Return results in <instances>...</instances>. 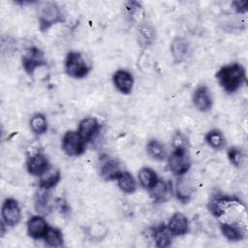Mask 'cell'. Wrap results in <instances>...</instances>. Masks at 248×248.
<instances>
[{
	"label": "cell",
	"mask_w": 248,
	"mask_h": 248,
	"mask_svg": "<svg viewBox=\"0 0 248 248\" xmlns=\"http://www.w3.org/2000/svg\"><path fill=\"white\" fill-rule=\"evenodd\" d=\"M219 85L228 93L237 91L245 82L246 73L241 64L232 63L225 65L216 73Z\"/></svg>",
	"instance_id": "cell-1"
},
{
	"label": "cell",
	"mask_w": 248,
	"mask_h": 248,
	"mask_svg": "<svg viewBox=\"0 0 248 248\" xmlns=\"http://www.w3.org/2000/svg\"><path fill=\"white\" fill-rule=\"evenodd\" d=\"M37 16L40 25V30L45 32L52 25L64 20L60 7L55 2L41 1L38 2Z\"/></svg>",
	"instance_id": "cell-2"
},
{
	"label": "cell",
	"mask_w": 248,
	"mask_h": 248,
	"mask_svg": "<svg viewBox=\"0 0 248 248\" xmlns=\"http://www.w3.org/2000/svg\"><path fill=\"white\" fill-rule=\"evenodd\" d=\"M91 70V66L78 51H69L65 59V71L74 78H85Z\"/></svg>",
	"instance_id": "cell-3"
},
{
	"label": "cell",
	"mask_w": 248,
	"mask_h": 248,
	"mask_svg": "<svg viewBox=\"0 0 248 248\" xmlns=\"http://www.w3.org/2000/svg\"><path fill=\"white\" fill-rule=\"evenodd\" d=\"M168 167L170 170L181 176L185 174L191 168V160L186 147H174L168 159Z\"/></svg>",
	"instance_id": "cell-4"
},
{
	"label": "cell",
	"mask_w": 248,
	"mask_h": 248,
	"mask_svg": "<svg viewBox=\"0 0 248 248\" xmlns=\"http://www.w3.org/2000/svg\"><path fill=\"white\" fill-rule=\"evenodd\" d=\"M85 143L78 131H67L62 138L61 146L68 156L77 157L85 151Z\"/></svg>",
	"instance_id": "cell-5"
},
{
	"label": "cell",
	"mask_w": 248,
	"mask_h": 248,
	"mask_svg": "<svg viewBox=\"0 0 248 248\" xmlns=\"http://www.w3.org/2000/svg\"><path fill=\"white\" fill-rule=\"evenodd\" d=\"M2 222L6 227H16L21 220V209L16 200L7 198L2 204L1 208Z\"/></svg>",
	"instance_id": "cell-6"
},
{
	"label": "cell",
	"mask_w": 248,
	"mask_h": 248,
	"mask_svg": "<svg viewBox=\"0 0 248 248\" xmlns=\"http://www.w3.org/2000/svg\"><path fill=\"white\" fill-rule=\"evenodd\" d=\"M45 64L46 62L43 52L35 46L29 48L27 52L22 56V67L28 75H33L38 67H41Z\"/></svg>",
	"instance_id": "cell-7"
},
{
	"label": "cell",
	"mask_w": 248,
	"mask_h": 248,
	"mask_svg": "<svg viewBox=\"0 0 248 248\" xmlns=\"http://www.w3.org/2000/svg\"><path fill=\"white\" fill-rule=\"evenodd\" d=\"M192 101L195 108L202 112L209 110L213 103L210 90L204 84H202L195 89V91L193 92Z\"/></svg>",
	"instance_id": "cell-8"
},
{
	"label": "cell",
	"mask_w": 248,
	"mask_h": 248,
	"mask_svg": "<svg viewBox=\"0 0 248 248\" xmlns=\"http://www.w3.org/2000/svg\"><path fill=\"white\" fill-rule=\"evenodd\" d=\"M26 168L31 175L42 176L49 170L48 159L42 153H36L27 159Z\"/></svg>",
	"instance_id": "cell-9"
},
{
	"label": "cell",
	"mask_w": 248,
	"mask_h": 248,
	"mask_svg": "<svg viewBox=\"0 0 248 248\" xmlns=\"http://www.w3.org/2000/svg\"><path fill=\"white\" fill-rule=\"evenodd\" d=\"M112 81L115 88L122 94L128 95L133 90L134 78L127 70H117L112 76Z\"/></svg>",
	"instance_id": "cell-10"
},
{
	"label": "cell",
	"mask_w": 248,
	"mask_h": 248,
	"mask_svg": "<svg viewBox=\"0 0 248 248\" xmlns=\"http://www.w3.org/2000/svg\"><path fill=\"white\" fill-rule=\"evenodd\" d=\"M100 131V123L95 117H86L78 123V133L85 140V142L92 140Z\"/></svg>",
	"instance_id": "cell-11"
},
{
	"label": "cell",
	"mask_w": 248,
	"mask_h": 248,
	"mask_svg": "<svg viewBox=\"0 0 248 248\" xmlns=\"http://www.w3.org/2000/svg\"><path fill=\"white\" fill-rule=\"evenodd\" d=\"M48 228L47 222L40 215L32 216L27 221V233L34 239L45 237Z\"/></svg>",
	"instance_id": "cell-12"
},
{
	"label": "cell",
	"mask_w": 248,
	"mask_h": 248,
	"mask_svg": "<svg viewBox=\"0 0 248 248\" xmlns=\"http://www.w3.org/2000/svg\"><path fill=\"white\" fill-rule=\"evenodd\" d=\"M167 227L172 236H181L187 233L189 230V221L183 213L176 212L172 214Z\"/></svg>",
	"instance_id": "cell-13"
},
{
	"label": "cell",
	"mask_w": 248,
	"mask_h": 248,
	"mask_svg": "<svg viewBox=\"0 0 248 248\" xmlns=\"http://www.w3.org/2000/svg\"><path fill=\"white\" fill-rule=\"evenodd\" d=\"M190 45L184 38L178 37L173 39L170 44V53L175 63L183 62L189 55Z\"/></svg>",
	"instance_id": "cell-14"
},
{
	"label": "cell",
	"mask_w": 248,
	"mask_h": 248,
	"mask_svg": "<svg viewBox=\"0 0 248 248\" xmlns=\"http://www.w3.org/2000/svg\"><path fill=\"white\" fill-rule=\"evenodd\" d=\"M122 171L123 170L121 169L120 163L112 158H108L105 160L100 168V174L102 178L107 181L117 179Z\"/></svg>",
	"instance_id": "cell-15"
},
{
	"label": "cell",
	"mask_w": 248,
	"mask_h": 248,
	"mask_svg": "<svg viewBox=\"0 0 248 248\" xmlns=\"http://www.w3.org/2000/svg\"><path fill=\"white\" fill-rule=\"evenodd\" d=\"M236 202H240L235 198H232L228 196L216 197L209 202L208 208L214 216L220 217L225 213V209L229 208L231 204L236 203Z\"/></svg>",
	"instance_id": "cell-16"
},
{
	"label": "cell",
	"mask_w": 248,
	"mask_h": 248,
	"mask_svg": "<svg viewBox=\"0 0 248 248\" xmlns=\"http://www.w3.org/2000/svg\"><path fill=\"white\" fill-rule=\"evenodd\" d=\"M151 234L155 241V245L158 247H169L171 244L172 234L165 224L153 228Z\"/></svg>",
	"instance_id": "cell-17"
},
{
	"label": "cell",
	"mask_w": 248,
	"mask_h": 248,
	"mask_svg": "<svg viewBox=\"0 0 248 248\" xmlns=\"http://www.w3.org/2000/svg\"><path fill=\"white\" fill-rule=\"evenodd\" d=\"M220 231L224 237L230 241H239L245 236V231L232 223H220Z\"/></svg>",
	"instance_id": "cell-18"
},
{
	"label": "cell",
	"mask_w": 248,
	"mask_h": 248,
	"mask_svg": "<svg viewBox=\"0 0 248 248\" xmlns=\"http://www.w3.org/2000/svg\"><path fill=\"white\" fill-rule=\"evenodd\" d=\"M138 42L142 47L150 46L156 39L155 29L149 24H142L140 26L137 34Z\"/></svg>",
	"instance_id": "cell-19"
},
{
	"label": "cell",
	"mask_w": 248,
	"mask_h": 248,
	"mask_svg": "<svg viewBox=\"0 0 248 248\" xmlns=\"http://www.w3.org/2000/svg\"><path fill=\"white\" fill-rule=\"evenodd\" d=\"M159 180L157 173L151 168H141L139 171L140 184L147 190H150Z\"/></svg>",
	"instance_id": "cell-20"
},
{
	"label": "cell",
	"mask_w": 248,
	"mask_h": 248,
	"mask_svg": "<svg viewBox=\"0 0 248 248\" xmlns=\"http://www.w3.org/2000/svg\"><path fill=\"white\" fill-rule=\"evenodd\" d=\"M176 198L181 202H188L191 200L192 194H193V187L191 182L184 178L181 177L179 180H177L176 184Z\"/></svg>",
	"instance_id": "cell-21"
},
{
	"label": "cell",
	"mask_w": 248,
	"mask_h": 248,
	"mask_svg": "<svg viewBox=\"0 0 248 248\" xmlns=\"http://www.w3.org/2000/svg\"><path fill=\"white\" fill-rule=\"evenodd\" d=\"M146 152L153 160L163 161L167 157L165 145L157 140H151L146 144Z\"/></svg>",
	"instance_id": "cell-22"
},
{
	"label": "cell",
	"mask_w": 248,
	"mask_h": 248,
	"mask_svg": "<svg viewBox=\"0 0 248 248\" xmlns=\"http://www.w3.org/2000/svg\"><path fill=\"white\" fill-rule=\"evenodd\" d=\"M204 140L206 143L215 150H221L226 145V139L220 130L213 129L206 133Z\"/></svg>",
	"instance_id": "cell-23"
},
{
	"label": "cell",
	"mask_w": 248,
	"mask_h": 248,
	"mask_svg": "<svg viewBox=\"0 0 248 248\" xmlns=\"http://www.w3.org/2000/svg\"><path fill=\"white\" fill-rule=\"evenodd\" d=\"M61 179V173L59 170H47L45 174L41 176L39 186L43 190H49L57 185Z\"/></svg>",
	"instance_id": "cell-24"
},
{
	"label": "cell",
	"mask_w": 248,
	"mask_h": 248,
	"mask_svg": "<svg viewBox=\"0 0 248 248\" xmlns=\"http://www.w3.org/2000/svg\"><path fill=\"white\" fill-rule=\"evenodd\" d=\"M149 192H150V197L153 199L154 202H162L168 199L170 188L166 181L159 179L157 183L149 190Z\"/></svg>",
	"instance_id": "cell-25"
},
{
	"label": "cell",
	"mask_w": 248,
	"mask_h": 248,
	"mask_svg": "<svg viewBox=\"0 0 248 248\" xmlns=\"http://www.w3.org/2000/svg\"><path fill=\"white\" fill-rule=\"evenodd\" d=\"M118 187L126 194H133L137 190V183L134 176L128 171H122L117 178Z\"/></svg>",
	"instance_id": "cell-26"
},
{
	"label": "cell",
	"mask_w": 248,
	"mask_h": 248,
	"mask_svg": "<svg viewBox=\"0 0 248 248\" xmlns=\"http://www.w3.org/2000/svg\"><path fill=\"white\" fill-rule=\"evenodd\" d=\"M31 131L35 135H43L47 130V121L43 113H35L29 121Z\"/></svg>",
	"instance_id": "cell-27"
},
{
	"label": "cell",
	"mask_w": 248,
	"mask_h": 248,
	"mask_svg": "<svg viewBox=\"0 0 248 248\" xmlns=\"http://www.w3.org/2000/svg\"><path fill=\"white\" fill-rule=\"evenodd\" d=\"M124 9L126 12V15L132 19L139 21L144 16V11L140 3L137 1H128L124 5Z\"/></svg>",
	"instance_id": "cell-28"
},
{
	"label": "cell",
	"mask_w": 248,
	"mask_h": 248,
	"mask_svg": "<svg viewBox=\"0 0 248 248\" xmlns=\"http://www.w3.org/2000/svg\"><path fill=\"white\" fill-rule=\"evenodd\" d=\"M44 238L46 243L50 247H60L64 243L62 232L57 228L49 227Z\"/></svg>",
	"instance_id": "cell-29"
},
{
	"label": "cell",
	"mask_w": 248,
	"mask_h": 248,
	"mask_svg": "<svg viewBox=\"0 0 248 248\" xmlns=\"http://www.w3.org/2000/svg\"><path fill=\"white\" fill-rule=\"evenodd\" d=\"M228 158L230 162L235 166V167H240L243 161V153L242 150L236 146L231 147L228 150Z\"/></svg>",
	"instance_id": "cell-30"
},
{
	"label": "cell",
	"mask_w": 248,
	"mask_h": 248,
	"mask_svg": "<svg viewBox=\"0 0 248 248\" xmlns=\"http://www.w3.org/2000/svg\"><path fill=\"white\" fill-rule=\"evenodd\" d=\"M187 140L181 133H176L172 138V146L174 147H186Z\"/></svg>",
	"instance_id": "cell-31"
},
{
	"label": "cell",
	"mask_w": 248,
	"mask_h": 248,
	"mask_svg": "<svg viewBox=\"0 0 248 248\" xmlns=\"http://www.w3.org/2000/svg\"><path fill=\"white\" fill-rule=\"evenodd\" d=\"M247 1H234L232 6L237 13H245L247 11Z\"/></svg>",
	"instance_id": "cell-32"
}]
</instances>
